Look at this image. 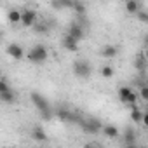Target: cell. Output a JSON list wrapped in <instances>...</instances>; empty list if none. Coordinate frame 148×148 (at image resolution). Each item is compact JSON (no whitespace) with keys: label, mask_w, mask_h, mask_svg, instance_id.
<instances>
[{"label":"cell","mask_w":148,"mask_h":148,"mask_svg":"<svg viewBox=\"0 0 148 148\" xmlns=\"http://www.w3.org/2000/svg\"><path fill=\"white\" fill-rule=\"evenodd\" d=\"M143 54H145V58L148 59V37H146V40H145V51H143Z\"/></svg>","instance_id":"cell-26"},{"label":"cell","mask_w":148,"mask_h":148,"mask_svg":"<svg viewBox=\"0 0 148 148\" xmlns=\"http://www.w3.org/2000/svg\"><path fill=\"white\" fill-rule=\"evenodd\" d=\"M61 44H63V47H64L66 51H70V52H77V51H79V40H77V38H73V37L68 35V33L63 37Z\"/></svg>","instance_id":"cell-12"},{"label":"cell","mask_w":148,"mask_h":148,"mask_svg":"<svg viewBox=\"0 0 148 148\" xmlns=\"http://www.w3.org/2000/svg\"><path fill=\"white\" fill-rule=\"evenodd\" d=\"M113 73H115V70H113L112 64H103V66H101V77H103V79H112Z\"/></svg>","instance_id":"cell-19"},{"label":"cell","mask_w":148,"mask_h":148,"mask_svg":"<svg viewBox=\"0 0 148 148\" xmlns=\"http://www.w3.org/2000/svg\"><path fill=\"white\" fill-rule=\"evenodd\" d=\"M146 58H145V54L141 52V56H138L136 58V63H134V66H136V70H139V71H143L145 68H146Z\"/></svg>","instance_id":"cell-21"},{"label":"cell","mask_w":148,"mask_h":148,"mask_svg":"<svg viewBox=\"0 0 148 148\" xmlns=\"http://www.w3.org/2000/svg\"><path fill=\"white\" fill-rule=\"evenodd\" d=\"M136 18L139 19V23H146V25H148V11H143V9H141V11L136 14Z\"/></svg>","instance_id":"cell-24"},{"label":"cell","mask_w":148,"mask_h":148,"mask_svg":"<svg viewBox=\"0 0 148 148\" xmlns=\"http://www.w3.org/2000/svg\"><path fill=\"white\" fill-rule=\"evenodd\" d=\"M117 94H119L120 103L125 105L129 110H132V108L138 106V98H139V94H138L136 91H132L129 86H122V87H119Z\"/></svg>","instance_id":"cell-2"},{"label":"cell","mask_w":148,"mask_h":148,"mask_svg":"<svg viewBox=\"0 0 148 148\" xmlns=\"http://www.w3.org/2000/svg\"><path fill=\"white\" fill-rule=\"evenodd\" d=\"M7 54H9L11 58H14V59H23V58H26L25 49H23L19 44H14V42L7 45Z\"/></svg>","instance_id":"cell-11"},{"label":"cell","mask_w":148,"mask_h":148,"mask_svg":"<svg viewBox=\"0 0 148 148\" xmlns=\"http://www.w3.org/2000/svg\"><path fill=\"white\" fill-rule=\"evenodd\" d=\"M138 94H139V98H141L143 101L148 103V84H141L139 89H138Z\"/></svg>","instance_id":"cell-23"},{"label":"cell","mask_w":148,"mask_h":148,"mask_svg":"<svg viewBox=\"0 0 148 148\" xmlns=\"http://www.w3.org/2000/svg\"><path fill=\"white\" fill-rule=\"evenodd\" d=\"M146 84H148V82H146Z\"/></svg>","instance_id":"cell-27"},{"label":"cell","mask_w":148,"mask_h":148,"mask_svg":"<svg viewBox=\"0 0 148 148\" xmlns=\"http://www.w3.org/2000/svg\"><path fill=\"white\" fill-rule=\"evenodd\" d=\"M30 98H32V103L35 105V108L40 112V115H42V119H44V120H51V119L56 115V112L51 108L49 101H47V99H45L40 92L33 91V92L30 94Z\"/></svg>","instance_id":"cell-1"},{"label":"cell","mask_w":148,"mask_h":148,"mask_svg":"<svg viewBox=\"0 0 148 148\" xmlns=\"http://www.w3.org/2000/svg\"><path fill=\"white\" fill-rule=\"evenodd\" d=\"M145 127H148V110L145 112V115H143V122H141Z\"/></svg>","instance_id":"cell-25"},{"label":"cell","mask_w":148,"mask_h":148,"mask_svg":"<svg viewBox=\"0 0 148 148\" xmlns=\"http://www.w3.org/2000/svg\"><path fill=\"white\" fill-rule=\"evenodd\" d=\"M125 12L127 14H132V16H136L139 11H141V4L138 2V0H125Z\"/></svg>","instance_id":"cell-15"},{"label":"cell","mask_w":148,"mask_h":148,"mask_svg":"<svg viewBox=\"0 0 148 148\" xmlns=\"http://www.w3.org/2000/svg\"><path fill=\"white\" fill-rule=\"evenodd\" d=\"M122 145L124 146H136L138 145V136L132 127H127L122 134Z\"/></svg>","instance_id":"cell-9"},{"label":"cell","mask_w":148,"mask_h":148,"mask_svg":"<svg viewBox=\"0 0 148 148\" xmlns=\"http://www.w3.org/2000/svg\"><path fill=\"white\" fill-rule=\"evenodd\" d=\"M101 134H103L105 138H108V139H117V138L120 136V131H119V127H117V125L105 124V125H103V129H101Z\"/></svg>","instance_id":"cell-13"},{"label":"cell","mask_w":148,"mask_h":148,"mask_svg":"<svg viewBox=\"0 0 148 148\" xmlns=\"http://www.w3.org/2000/svg\"><path fill=\"white\" fill-rule=\"evenodd\" d=\"M21 14H23V11L11 9V11H9V14H7L9 23H12V25H21Z\"/></svg>","instance_id":"cell-17"},{"label":"cell","mask_w":148,"mask_h":148,"mask_svg":"<svg viewBox=\"0 0 148 148\" xmlns=\"http://www.w3.org/2000/svg\"><path fill=\"white\" fill-rule=\"evenodd\" d=\"M33 30H35L37 33H47V32H49V25L44 23V21H37V23L33 25Z\"/></svg>","instance_id":"cell-22"},{"label":"cell","mask_w":148,"mask_h":148,"mask_svg":"<svg viewBox=\"0 0 148 148\" xmlns=\"http://www.w3.org/2000/svg\"><path fill=\"white\" fill-rule=\"evenodd\" d=\"M71 9L75 11L79 16H84V14H86V5H84L82 0H75V2H73V7H71Z\"/></svg>","instance_id":"cell-20"},{"label":"cell","mask_w":148,"mask_h":148,"mask_svg":"<svg viewBox=\"0 0 148 148\" xmlns=\"http://www.w3.org/2000/svg\"><path fill=\"white\" fill-rule=\"evenodd\" d=\"M79 125L84 129V132L89 134H98L103 129V124L98 119H79Z\"/></svg>","instance_id":"cell-6"},{"label":"cell","mask_w":148,"mask_h":148,"mask_svg":"<svg viewBox=\"0 0 148 148\" xmlns=\"http://www.w3.org/2000/svg\"><path fill=\"white\" fill-rule=\"evenodd\" d=\"M99 54H101L103 58H106V59H112V58H115V56L119 54V49H117L115 45H105V47L99 51Z\"/></svg>","instance_id":"cell-16"},{"label":"cell","mask_w":148,"mask_h":148,"mask_svg":"<svg viewBox=\"0 0 148 148\" xmlns=\"http://www.w3.org/2000/svg\"><path fill=\"white\" fill-rule=\"evenodd\" d=\"M143 115H145V112H143L139 106H136V108L131 110V120L136 122V124H141V122H143Z\"/></svg>","instance_id":"cell-18"},{"label":"cell","mask_w":148,"mask_h":148,"mask_svg":"<svg viewBox=\"0 0 148 148\" xmlns=\"http://www.w3.org/2000/svg\"><path fill=\"white\" fill-rule=\"evenodd\" d=\"M56 117H58L59 120H63V122L79 124V117H77L75 113H71L70 110H66V108H58V110H56Z\"/></svg>","instance_id":"cell-10"},{"label":"cell","mask_w":148,"mask_h":148,"mask_svg":"<svg viewBox=\"0 0 148 148\" xmlns=\"http://www.w3.org/2000/svg\"><path fill=\"white\" fill-rule=\"evenodd\" d=\"M66 33L71 35L73 38H77L79 42L86 38V30H84V26H82L80 23H71V25L68 26V32H66Z\"/></svg>","instance_id":"cell-8"},{"label":"cell","mask_w":148,"mask_h":148,"mask_svg":"<svg viewBox=\"0 0 148 148\" xmlns=\"http://www.w3.org/2000/svg\"><path fill=\"white\" fill-rule=\"evenodd\" d=\"M32 139H35L37 143H45L49 138H47L45 129H44L42 125H35V127L32 129Z\"/></svg>","instance_id":"cell-14"},{"label":"cell","mask_w":148,"mask_h":148,"mask_svg":"<svg viewBox=\"0 0 148 148\" xmlns=\"http://www.w3.org/2000/svg\"><path fill=\"white\" fill-rule=\"evenodd\" d=\"M0 99H2V103H5V105H12L16 101L14 89H11L5 77H2V80H0Z\"/></svg>","instance_id":"cell-5"},{"label":"cell","mask_w":148,"mask_h":148,"mask_svg":"<svg viewBox=\"0 0 148 148\" xmlns=\"http://www.w3.org/2000/svg\"><path fill=\"white\" fill-rule=\"evenodd\" d=\"M37 23V12L33 9H25L21 14V26L25 28H33V25Z\"/></svg>","instance_id":"cell-7"},{"label":"cell","mask_w":148,"mask_h":148,"mask_svg":"<svg viewBox=\"0 0 148 148\" xmlns=\"http://www.w3.org/2000/svg\"><path fill=\"white\" fill-rule=\"evenodd\" d=\"M47 58H49V51H47V47L42 45V44L33 45V47L26 52V59H28L30 63H35V64H42V63H45Z\"/></svg>","instance_id":"cell-3"},{"label":"cell","mask_w":148,"mask_h":148,"mask_svg":"<svg viewBox=\"0 0 148 148\" xmlns=\"http://www.w3.org/2000/svg\"><path fill=\"white\" fill-rule=\"evenodd\" d=\"M73 73H75V77L79 79H84V80H89L91 73H92V66L87 59H77L73 61Z\"/></svg>","instance_id":"cell-4"}]
</instances>
